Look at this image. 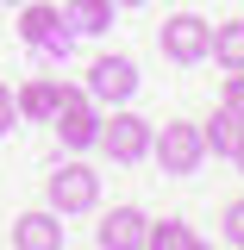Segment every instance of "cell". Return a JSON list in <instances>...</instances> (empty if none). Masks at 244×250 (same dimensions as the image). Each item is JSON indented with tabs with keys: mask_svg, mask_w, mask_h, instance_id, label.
I'll return each mask as SVG.
<instances>
[{
	"mask_svg": "<svg viewBox=\"0 0 244 250\" xmlns=\"http://www.w3.org/2000/svg\"><path fill=\"white\" fill-rule=\"evenodd\" d=\"M151 156H156L163 175H194L200 156H207V138H200V125L169 119V125H156V131H151Z\"/></svg>",
	"mask_w": 244,
	"mask_h": 250,
	"instance_id": "cell-1",
	"label": "cell"
},
{
	"mask_svg": "<svg viewBox=\"0 0 244 250\" xmlns=\"http://www.w3.org/2000/svg\"><path fill=\"white\" fill-rule=\"evenodd\" d=\"M151 119H138L132 106H113L107 119H100V138H94V150L113 156V163H138V156H151Z\"/></svg>",
	"mask_w": 244,
	"mask_h": 250,
	"instance_id": "cell-2",
	"label": "cell"
},
{
	"mask_svg": "<svg viewBox=\"0 0 244 250\" xmlns=\"http://www.w3.org/2000/svg\"><path fill=\"white\" fill-rule=\"evenodd\" d=\"M50 125H57V144H63L69 156H75V150H94V138H100V113H94L88 88H69V82H63V100H57V113H50Z\"/></svg>",
	"mask_w": 244,
	"mask_h": 250,
	"instance_id": "cell-3",
	"label": "cell"
},
{
	"mask_svg": "<svg viewBox=\"0 0 244 250\" xmlns=\"http://www.w3.org/2000/svg\"><path fill=\"white\" fill-rule=\"evenodd\" d=\"M44 194H50V213H94V200H100V175H94L88 163H63L44 175Z\"/></svg>",
	"mask_w": 244,
	"mask_h": 250,
	"instance_id": "cell-4",
	"label": "cell"
},
{
	"mask_svg": "<svg viewBox=\"0 0 244 250\" xmlns=\"http://www.w3.org/2000/svg\"><path fill=\"white\" fill-rule=\"evenodd\" d=\"M163 57L169 62H182V69H194V62H207L213 57V25L200 19V13H176L169 25H163Z\"/></svg>",
	"mask_w": 244,
	"mask_h": 250,
	"instance_id": "cell-5",
	"label": "cell"
},
{
	"mask_svg": "<svg viewBox=\"0 0 244 250\" xmlns=\"http://www.w3.org/2000/svg\"><path fill=\"white\" fill-rule=\"evenodd\" d=\"M19 38H25L31 50H44V57H63V50H69V19H63V6L25 0V6H19Z\"/></svg>",
	"mask_w": 244,
	"mask_h": 250,
	"instance_id": "cell-6",
	"label": "cell"
},
{
	"mask_svg": "<svg viewBox=\"0 0 244 250\" xmlns=\"http://www.w3.org/2000/svg\"><path fill=\"white\" fill-rule=\"evenodd\" d=\"M138 62L132 57H94V69H88V100H100V106H125L132 94H138Z\"/></svg>",
	"mask_w": 244,
	"mask_h": 250,
	"instance_id": "cell-7",
	"label": "cell"
},
{
	"mask_svg": "<svg viewBox=\"0 0 244 250\" xmlns=\"http://www.w3.org/2000/svg\"><path fill=\"white\" fill-rule=\"evenodd\" d=\"M94 238H100V250H144V238H151V219L138 213V207H113V213H100Z\"/></svg>",
	"mask_w": 244,
	"mask_h": 250,
	"instance_id": "cell-8",
	"label": "cell"
},
{
	"mask_svg": "<svg viewBox=\"0 0 244 250\" xmlns=\"http://www.w3.org/2000/svg\"><path fill=\"white\" fill-rule=\"evenodd\" d=\"M13 250H63V213L38 207V213L13 219Z\"/></svg>",
	"mask_w": 244,
	"mask_h": 250,
	"instance_id": "cell-9",
	"label": "cell"
},
{
	"mask_svg": "<svg viewBox=\"0 0 244 250\" xmlns=\"http://www.w3.org/2000/svg\"><path fill=\"white\" fill-rule=\"evenodd\" d=\"M63 19H69V31H82V38H100V31H113V0H69Z\"/></svg>",
	"mask_w": 244,
	"mask_h": 250,
	"instance_id": "cell-10",
	"label": "cell"
},
{
	"mask_svg": "<svg viewBox=\"0 0 244 250\" xmlns=\"http://www.w3.org/2000/svg\"><path fill=\"white\" fill-rule=\"evenodd\" d=\"M13 100H19V119H38V125H44L50 113H57V100H63V82H44V75H38V82H25Z\"/></svg>",
	"mask_w": 244,
	"mask_h": 250,
	"instance_id": "cell-11",
	"label": "cell"
},
{
	"mask_svg": "<svg viewBox=\"0 0 244 250\" xmlns=\"http://www.w3.org/2000/svg\"><path fill=\"white\" fill-rule=\"evenodd\" d=\"M200 138H207V150H213V156H232V150H238V138H244V119H238V113H225V106H219L213 119L200 125Z\"/></svg>",
	"mask_w": 244,
	"mask_h": 250,
	"instance_id": "cell-12",
	"label": "cell"
},
{
	"mask_svg": "<svg viewBox=\"0 0 244 250\" xmlns=\"http://www.w3.org/2000/svg\"><path fill=\"white\" fill-rule=\"evenodd\" d=\"M213 57H219V69H244V19L213 25Z\"/></svg>",
	"mask_w": 244,
	"mask_h": 250,
	"instance_id": "cell-13",
	"label": "cell"
},
{
	"mask_svg": "<svg viewBox=\"0 0 244 250\" xmlns=\"http://www.w3.org/2000/svg\"><path fill=\"white\" fill-rule=\"evenodd\" d=\"M144 250H194L188 219H151V238H144Z\"/></svg>",
	"mask_w": 244,
	"mask_h": 250,
	"instance_id": "cell-14",
	"label": "cell"
},
{
	"mask_svg": "<svg viewBox=\"0 0 244 250\" xmlns=\"http://www.w3.org/2000/svg\"><path fill=\"white\" fill-rule=\"evenodd\" d=\"M219 106L244 119V69H225V88H219Z\"/></svg>",
	"mask_w": 244,
	"mask_h": 250,
	"instance_id": "cell-15",
	"label": "cell"
},
{
	"mask_svg": "<svg viewBox=\"0 0 244 250\" xmlns=\"http://www.w3.org/2000/svg\"><path fill=\"white\" fill-rule=\"evenodd\" d=\"M219 231H225V238H232V244L244 250V200H232V207L219 213Z\"/></svg>",
	"mask_w": 244,
	"mask_h": 250,
	"instance_id": "cell-16",
	"label": "cell"
},
{
	"mask_svg": "<svg viewBox=\"0 0 244 250\" xmlns=\"http://www.w3.org/2000/svg\"><path fill=\"white\" fill-rule=\"evenodd\" d=\"M19 125V100H13V88H0V131H13Z\"/></svg>",
	"mask_w": 244,
	"mask_h": 250,
	"instance_id": "cell-17",
	"label": "cell"
},
{
	"mask_svg": "<svg viewBox=\"0 0 244 250\" xmlns=\"http://www.w3.org/2000/svg\"><path fill=\"white\" fill-rule=\"evenodd\" d=\"M232 163H238V169H244V138H238V150H232Z\"/></svg>",
	"mask_w": 244,
	"mask_h": 250,
	"instance_id": "cell-18",
	"label": "cell"
},
{
	"mask_svg": "<svg viewBox=\"0 0 244 250\" xmlns=\"http://www.w3.org/2000/svg\"><path fill=\"white\" fill-rule=\"evenodd\" d=\"M0 6H25V0H0Z\"/></svg>",
	"mask_w": 244,
	"mask_h": 250,
	"instance_id": "cell-19",
	"label": "cell"
},
{
	"mask_svg": "<svg viewBox=\"0 0 244 250\" xmlns=\"http://www.w3.org/2000/svg\"><path fill=\"white\" fill-rule=\"evenodd\" d=\"M119 6H144V0H119Z\"/></svg>",
	"mask_w": 244,
	"mask_h": 250,
	"instance_id": "cell-20",
	"label": "cell"
},
{
	"mask_svg": "<svg viewBox=\"0 0 244 250\" xmlns=\"http://www.w3.org/2000/svg\"><path fill=\"white\" fill-rule=\"evenodd\" d=\"M194 250H213V244H200V238H194Z\"/></svg>",
	"mask_w": 244,
	"mask_h": 250,
	"instance_id": "cell-21",
	"label": "cell"
}]
</instances>
